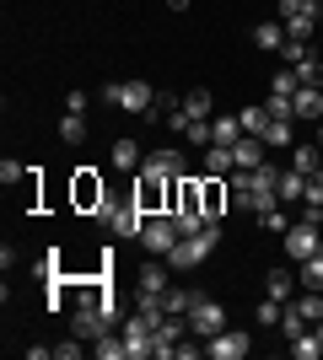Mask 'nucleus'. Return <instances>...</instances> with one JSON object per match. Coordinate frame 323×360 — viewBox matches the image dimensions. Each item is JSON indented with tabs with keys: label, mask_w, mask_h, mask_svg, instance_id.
<instances>
[{
	"label": "nucleus",
	"mask_w": 323,
	"mask_h": 360,
	"mask_svg": "<svg viewBox=\"0 0 323 360\" xmlns=\"http://www.w3.org/2000/svg\"><path fill=\"white\" fill-rule=\"evenodd\" d=\"M215 242H221V221H210L205 231H194V237H178V248L167 253L172 269H200L205 258L215 253Z\"/></svg>",
	"instance_id": "obj_1"
},
{
	"label": "nucleus",
	"mask_w": 323,
	"mask_h": 360,
	"mask_svg": "<svg viewBox=\"0 0 323 360\" xmlns=\"http://www.w3.org/2000/svg\"><path fill=\"white\" fill-rule=\"evenodd\" d=\"M178 237H184V231H178V221H172L167 210H162V215H146V226H140V248H146L151 258H167L172 248H178Z\"/></svg>",
	"instance_id": "obj_2"
},
{
	"label": "nucleus",
	"mask_w": 323,
	"mask_h": 360,
	"mask_svg": "<svg viewBox=\"0 0 323 360\" xmlns=\"http://www.w3.org/2000/svg\"><path fill=\"white\" fill-rule=\"evenodd\" d=\"M97 221H103L113 237H140V226H146V210H140L135 199H129V205H113V199H103V205H97Z\"/></svg>",
	"instance_id": "obj_3"
},
{
	"label": "nucleus",
	"mask_w": 323,
	"mask_h": 360,
	"mask_svg": "<svg viewBox=\"0 0 323 360\" xmlns=\"http://www.w3.org/2000/svg\"><path fill=\"white\" fill-rule=\"evenodd\" d=\"M167 183H172V178H156V172H146V167H140L135 194H129V199H135L146 215H162V210H167Z\"/></svg>",
	"instance_id": "obj_4"
},
{
	"label": "nucleus",
	"mask_w": 323,
	"mask_h": 360,
	"mask_svg": "<svg viewBox=\"0 0 323 360\" xmlns=\"http://www.w3.org/2000/svg\"><path fill=\"white\" fill-rule=\"evenodd\" d=\"M318 242H323V226L312 221V215H302V221L286 226V253H291V258H312V253H318Z\"/></svg>",
	"instance_id": "obj_5"
},
{
	"label": "nucleus",
	"mask_w": 323,
	"mask_h": 360,
	"mask_svg": "<svg viewBox=\"0 0 323 360\" xmlns=\"http://www.w3.org/2000/svg\"><path fill=\"white\" fill-rule=\"evenodd\" d=\"M124 349H129V360H146V355H156V323H146V317H129L124 323Z\"/></svg>",
	"instance_id": "obj_6"
},
{
	"label": "nucleus",
	"mask_w": 323,
	"mask_h": 360,
	"mask_svg": "<svg viewBox=\"0 0 323 360\" xmlns=\"http://www.w3.org/2000/svg\"><path fill=\"white\" fill-rule=\"evenodd\" d=\"M248 349H253V339H248V333H237V328H221V333H210V339H205V355H210V360H243Z\"/></svg>",
	"instance_id": "obj_7"
},
{
	"label": "nucleus",
	"mask_w": 323,
	"mask_h": 360,
	"mask_svg": "<svg viewBox=\"0 0 323 360\" xmlns=\"http://www.w3.org/2000/svg\"><path fill=\"white\" fill-rule=\"evenodd\" d=\"M140 167H146V172H156V178H184V172H189V150H178V146L151 150Z\"/></svg>",
	"instance_id": "obj_8"
},
{
	"label": "nucleus",
	"mask_w": 323,
	"mask_h": 360,
	"mask_svg": "<svg viewBox=\"0 0 323 360\" xmlns=\"http://www.w3.org/2000/svg\"><path fill=\"white\" fill-rule=\"evenodd\" d=\"M189 328L200 333V339H210V333H221V328H227V312H221V301H210V296H205L200 307L189 312Z\"/></svg>",
	"instance_id": "obj_9"
},
{
	"label": "nucleus",
	"mask_w": 323,
	"mask_h": 360,
	"mask_svg": "<svg viewBox=\"0 0 323 360\" xmlns=\"http://www.w3.org/2000/svg\"><path fill=\"white\" fill-rule=\"evenodd\" d=\"M70 194H76V210H97V205H103V178H97L92 167H81L76 172V188H70Z\"/></svg>",
	"instance_id": "obj_10"
},
{
	"label": "nucleus",
	"mask_w": 323,
	"mask_h": 360,
	"mask_svg": "<svg viewBox=\"0 0 323 360\" xmlns=\"http://www.w3.org/2000/svg\"><path fill=\"white\" fill-rule=\"evenodd\" d=\"M291 113H296L302 124H318V119H323V86H296Z\"/></svg>",
	"instance_id": "obj_11"
},
{
	"label": "nucleus",
	"mask_w": 323,
	"mask_h": 360,
	"mask_svg": "<svg viewBox=\"0 0 323 360\" xmlns=\"http://www.w3.org/2000/svg\"><path fill=\"white\" fill-rule=\"evenodd\" d=\"M205 301V290H184V285H167L162 290V312H172V317H189L194 307Z\"/></svg>",
	"instance_id": "obj_12"
},
{
	"label": "nucleus",
	"mask_w": 323,
	"mask_h": 360,
	"mask_svg": "<svg viewBox=\"0 0 323 360\" xmlns=\"http://www.w3.org/2000/svg\"><path fill=\"white\" fill-rule=\"evenodd\" d=\"M184 323H189V317H162V323H156V355H178V339H184Z\"/></svg>",
	"instance_id": "obj_13"
},
{
	"label": "nucleus",
	"mask_w": 323,
	"mask_h": 360,
	"mask_svg": "<svg viewBox=\"0 0 323 360\" xmlns=\"http://www.w3.org/2000/svg\"><path fill=\"white\" fill-rule=\"evenodd\" d=\"M167 258H156V264H140V274H135V290H146V296H162L167 290Z\"/></svg>",
	"instance_id": "obj_14"
},
{
	"label": "nucleus",
	"mask_w": 323,
	"mask_h": 360,
	"mask_svg": "<svg viewBox=\"0 0 323 360\" xmlns=\"http://www.w3.org/2000/svg\"><path fill=\"white\" fill-rule=\"evenodd\" d=\"M124 113H140V119H146V113H151V108H156V91L151 86H146V81H124Z\"/></svg>",
	"instance_id": "obj_15"
},
{
	"label": "nucleus",
	"mask_w": 323,
	"mask_h": 360,
	"mask_svg": "<svg viewBox=\"0 0 323 360\" xmlns=\"http://www.w3.org/2000/svg\"><path fill=\"white\" fill-rule=\"evenodd\" d=\"M227 188H232L227 178H205L200 183V199H205V215H210V221H221V210H227Z\"/></svg>",
	"instance_id": "obj_16"
},
{
	"label": "nucleus",
	"mask_w": 323,
	"mask_h": 360,
	"mask_svg": "<svg viewBox=\"0 0 323 360\" xmlns=\"http://www.w3.org/2000/svg\"><path fill=\"white\" fill-rule=\"evenodd\" d=\"M302 188H308V172H296V167H280V172H275V194H280V205L302 199Z\"/></svg>",
	"instance_id": "obj_17"
},
{
	"label": "nucleus",
	"mask_w": 323,
	"mask_h": 360,
	"mask_svg": "<svg viewBox=\"0 0 323 360\" xmlns=\"http://www.w3.org/2000/svg\"><path fill=\"white\" fill-rule=\"evenodd\" d=\"M253 44L259 49H270V54H280V49H286V22H259V27H253Z\"/></svg>",
	"instance_id": "obj_18"
},
{
	"label": "nucleus",
	"mask_w": 323,
	"mask_h": 360,
	"mask_svg": "<svg viewBox=\"0 0 323 360\" xmlns=\"http://www.w3.org/2000/svg\"><path fill=\"white\" fill-rule=\"evenodd\" d=\"M232 146H205V178H232Z\"/></svg>",
	"instance_id": "obj_19"
},
{
	"label": "nucleus",
	"mask_w": 323,
	"mask_h": 360,
	"mask_svg": "<svg viewBox=\"0 0 323 360\" xmlns=\"http://www.w3.org/2000/svg\"><path fill=\"white\" fill-rule=\"evenodd\" d=\"M232 162H237V167H264V140L259 135H243L237 146H232Z\"/></svg>",
	"instance_id": "obj_20"
},
{
	"label": "nucleus",
	"mask_w": 323,
	"mask_h": 360,
	"mask_svg": "<svg viewBox=\"0 0 323 360\" xmlns=\"http://www.w3.org/2000/svg\"><path fill=\"white\" fill-rule=\"evenodd\" d=\"M108 156H113V167H119V172H140V162H146L135 140H113V150H108Z\"/></svg>",
	"instance_id": "obj_21"
},
{
	"label": "nucleus",
	"mask_w": 323,
	"mask_h": 360,
	"mask_svg": "<svg viewBox=\"0 0 323 360\" xmlns=\"http://www.w3.org/2000/svg\"><path fill=\"white\" fill-rule=\"evenodd\" d=\"M210 135H215V146H237V140H243L248 129H243V119L221 113V119H210Z\"/></svg>",
	"instance_id": "obj_22"
},
{
	"label": "nucleus",
	"mask_w": 323,
	"mask_h": 360,
	"mask_svg": "<svg viewBox=\"0 0 323 360\" xmlns=\"http://www.w3.org/2000/svg\"><path fill=\"white\" fill-rule=\"evenodd\" d=\"M291 167L312 178V172L323 167V146H318V140H312V146H296V150H291Z\"/></svg>",
	"instance_id": "obj_23"
},
{
	"label": "nucleus",
	"mask_w": 323,
	"mask_h": 360,
	"mask_svg": "<svg viewBox=\"0 0 323 360\" xmlns=\"http://www.w3.org/2000/svg\"><path fill=\"white\" fill-rule=\"evenodd\" d=\"M291 290H296V274H291V269H270V280H264V296L286 301Z\"/></svg>",
	"instance_id": "obj_24"
},
{
	"label": "nucleus",
	"mask_w": 323,
	"mask_h": 360,
	"mask_svg": "<svg viewBox=\"0 0 323 360\" xmlns=\"http://www.w3.org/2000/svg\"><path fill=\"white\" fill-rule=\"evenodd\" d=\"M291 70H296V81H302V86H323V60H318V54H302Z\"/></svg>",
	"instance_id": "obj_25"
},
{
	"label": "nucleus",
	"mask_w": 323,
	"mask_h": 360,
	"mask_svg": "<svg viewBox=\"0 0 323 360\" xmlns=\"http://www.w3.org/2000/svg\"><path fill=\"white\" fill-rule=\"evenodd\" d=\"M291 355H296V360H318V355H323V339H318V328L296 333V339H291Z\"/></svg>",
	"instance_id": "obj_26"
},
{
	"label": "nucleus",
	"mask_w": 323,
	"mask_h": 360,
	"mask_svg": "<svg viewBox=\"0 0 323 360\" xmlns=\"http://www.w3.org/2000/svg\"><path fill=\"white\" fill-rule=\"evenodd\" d=\"M60 140L65 146H81V140H87V113H65L60 119Z\"/></svg>",
	"instance_id": "obj_27"
},
{
	"label": "nucleus",
	"mask_w": 323,
	"mask_h": 360,
	"mask_svg": "<svg viewBox=\"0 0 323 360\" xmlns=\"http://www.w3.org/2000/svg\"><path fill=\"white\" fill-rule=\"evenodd\" d=\"M291 307H296V312H302V317H308L312 328H318V323H323V290H302V301H291Z\"/></svg>",
	"instance_id": "obj_28"
},
{
	"label": "nucleus",
	"mask_w": 323,
	"mask_h": 360,
	"mask_svg": "<svg viewBox=\"0 0 323 360\" xmlns=\"http://www.w3.org/2000/svg\"><path fill=\"white\" fill-rule=\"evenodd\" d=\"M312 22H323V16H291L286 22V44H312Z\"/></svg>",
	"instance_id": "obj_29"
},
{
	"label": "nucleus",
	"mask_w": 323,
	"mask_h": 360,
	"mask_svg": "<svg viewBox=\"0 0 323 360\" xmlns=\"http://www.w3.org/2000/svg\"><path fill=\"white\" fill-rule=\"evenodd\" d=\"M210 91H205V86H194V91H189V97H184V113H189V119H210Z\"/></svg>",
	"instance_id": "obj_30"
},
{
	"label": "nucleus",
	"mask_w": 323,
	"mask_h": 360,
	"mask_svg": "<svg viewBox=\"0 0 323 360\" xmlns=\"http://www.w3.org/2000/svg\"><path fill=\"white\" fill-rule=\"evenodd\" d=\"M237 119H243V129H248V135H259L264 140V129H270V108H243V113H237Z\"/></svg>",
	"instance_id": "obj_31"
},
{
	"label": "nucleus",
	"mask_w": 323,
	"mask_h": 360,
	"mask_svg": "<svg viewBox=\"0 0 323 360\" xmlns=\"http://www.w3.org/2000/svg\"><path fill=\"white\" fill-rule=\"evenodd\" d=\"M291 129H296V119H270V129H264V146H291Z\"/></svg>",
	"instance_id": "obj_32"
},
{
	"label": "nucleus",
	"mask_w": 323,
	"mask_h": 360,
	"mask_svg": "<svg viewBox=\"0 0 323 360\" xmlns=\"http://www.w3.org/2000/svg\"><path fill=\"white\" fill-rule=\"evenodd\" d=\"M184 146H215L210 119H189V124H184Z\"/></svg>",
	"instance_id": "obj_33"
},
{
	"label": "nucleus",
	"mask_w": 323,
	"mask_h": 360,
	"mask_svg": "<svg viewBox=\"0 0 323 360\" xmlns=\"http://www.w3.org/2000/svg\"><path fill=\"white\" fill-rule=\"evenodd\" d=\"M97 360H129L124 339H113V333H97Z\"/></svg>",
	"instance_id": "obj_34"
},
{
	"label": "nucleus",
	"mask_w": 323,
	"mask_h": 360,
	"mask_svg": "<svg viewBox=\"0 0 323 360\" xmlns=\"http://www.w3.org/2000/svg\"><path fill=\"white\" fill-rule=\"evenodd\" d=\"M302 290H323V258H302Z\"/></svg>",
	"instance_id": "obj_35"
},
{
	"label": "nucleus",
	"mask_w": 323,
	"mask_h": 360,
	"mask_svg": "<svg viewBox=\"0 0 323 360\" xmlns=\"http://www.w3.org/2000/svg\"><path fill=\"white\" fill-rule=\"evenodd\" d=\"M302 205H308V215L323 210V172H312V178H308V188H302Z\"/></svg>",
	"instance_id": "obj_36"
},
{
	"label": "nucleus",
	"mask_w": 323,
	"mask_h": 360,
	"mask_svg": "<svg viewBox=\"0 0 323 360\" xmlns=\"http://www.w3.org/2000/svg\"><path fill=\"white\" fill-rule=\"evenodd\" d=\"M291 16H323L318 0H280V22H291Z\"/></svg>",
	"instance_id": "obj_37"
},
{
	"label": "nucleus",
	"mask_w": 323,
	"mask_h": 360,
	"mask_svg": "<svg viewBox=\"0 0 323 360\" xmlns=\"http://www.w3.org/2000/svg\"><path fill=\"white\" fill-rule=\"evenodd\" d=\"M312 323L302 312H296V307H286V312H280V333H286V339H296V333H308Z\"/></svg>",
	"instance_id": "obj_38"
},
{
	"label": "nucleus",
	"mask_w": 323,
	"mask_h": 360,
	"mask_svg": "<svg viewBox=\"0 0 323 360\" xmlns=\"http://www.w3.org/2000/svg\"><path fill=\"white\" fill-rule=\"evenodd\" d=\"M280 312H286V307H280L275 296H264V301H259V323H264V328H280Z\"/></svg>",
	"instance_id": "obj_39"
},
{
	"label": "nucleus",
	"mask_w": 323,
	"mask_h": 360,
	"mask_svg": "<svg viewBox=\"0 0 323 360\" xmlns=\"http://www.w3.org/2000/svg\"><path fill=\"white\" fill-rule=\"evenodd\" d=\"M296 86H302V81H296V70H280L275 81H270V91H275V97H296Z\"/></svg>",
	"instance_id": "obj_40"
},
{
	"label": "nucleus",
	"mask_w": 323,
	"mask_h": 360,
	"mask_svg": "<svg viewBox=\"0 0 323 360\" xmlns=\"http://www.w3.org/2000/svg\"><path fill=\"white\" fill-rule=\"evenodd\" d=\"M253 221H259L264 231H280V237H286V226H291V221H286V205H280V210H270V215H253Z\"/></svg>",
	"instance_id": "obj_41"
},
{
	"label": "nucleus",
	"mask_w": 323,
	"mask_h": 360,
	"mask_svg": "<svg viewBox=\"0 0 323 360\" xmlns=\"http://www.w3.org/2000/svg\"><path fill=\"white\" fill-rule=\"evenodd\" d=\"M264 108H270V119H296V113H291V97H275V91H270V103H264Z\"/></svg>",
	"instance_id": "obj_42"
},
{
	"label": "nucleus",
	"mask_w": 323,
	"mask_h": 360,
	"mask_svg": "<svg viewBox=\"0 0 323 360\" xmlns=\"http://www.w3.org/2000/svg\"><path fill=\"white\" fill-rule=\"evenodd\" d=\"M16 178H27V167H22V162H11V156H6V162H0V183H6V188H11Z\"/></svg>",
	"instance_id": "obj_43"
},
{
	"label": "nucleus",
	"mask_w": 323,
	"mask_h": 360,
	"mask_svg": "<svg viewBox=\"0 0 323 360\" xmlns=\"http://www.w3.org/2000/svg\"><path fill=\"white\" fill-rule=\"evenodd\" d=\"M97 97H103L108 108H119V103H124V81H108V86H97Z\"/></svg>",
	"instance_id": "obj_44"
},
{
	"label": "nucleus",
	"mask_w": 323,
	"mask_h": 360,
	"mask_svg": "<svg viewBox=\"0 0 323 360\" xmlns=\"http://www.w3.org/2000/svg\"><path fill=\"white\" fill-rule=\"evenodd\" d=\"M54 355H60V360H76L81 355V333H76V339H65V345H54Z\"/></svg>",
	"instance_id": "obj_45"
},
{
	"label": "nucleus",
	"mask_w": 323,
	"mask_h": 360,
	"mask_svg": "<svg viewBox=\"0 0 323 360\" xmlns=\"http://www.w3.org/2000/svg\"><path fill=\"white\" fill-rule=\"evenodd\" d=\"M87 103H92L87 91H70V97H65V108H70V113H87Z\"/></svg>",
	"instance_id": "obj_46"
},
{
	"label": "nucleus",
	"mask_w": 323,
	"mask_h": 360,
	"mask_svg": "<svg viewBox=\"0 0 323 360\" xmlns=\"http://www.w3.org/2000/svg\"><path fill=\"white\" fill-rule=\"evenodd\" d=\"M54 258V253H49ZM49 258H38V264H32V280H54V264H49Z\"/></svg>",
	"instance_id": "obj_47"
},
{
	"label": "nucleus",
	"mask_w": 323,
	"mask_h": 360,
	"mask_svg": "<svg viewBox=\"0 0 323 360\" xmlns=\"http://www.w3.org/2000/svg\"><path fill=\"white\" fill-rule=\"evenodd\" d=\"M312 140H318V146H323V119H318V124H312Z\"/></svg>",
	"instance_id": "obj_48"
},
{
	"label": "nucleus",
	"mask_w": 323,
	"mask_h": 360,
	"mask_svg": "<svg viewBox=\"0 0 323 360\" xmlns=\"http://www.w3.org/2000/svg\"><path fill=\"white\" fill-rule=\"evenodd\" d=\"M167 6H172V11H189V0H167Z\"/></svg>",
	"instance_id": "obj_49"
},
{
	"label": "nucleus",
	"mask_w": 323,
	"mask_h": 360,
	"mask_svg": "<svg viewBox=\"0 0 323 360\" xmlns=\"http://www.w3.org/2000/svg\"><path fill=\"white\" fill-rule=\"evenodd\" d=\"M312 221H318V226H323V210H318V215H312Z\"/></svg>",
	"instance_id": "obj_50"
},
{
	"label": "nucleus",
	"mask_w": 323,
	"mask_h": 360,
	"mask_svg": "<svg viewBox=\"0 0 323 360\" xmlns=\"http://www.w3.org/2000/svg\"><path fill=\"white\" fill-rule=\"evenodd\" d=\"M318 339H323V323H318Z\"/></svg>",
	"instance_id": "obj_51"
},
{
	"label": "nucleus",
	"mask_w": 323,
	"mask_h": 360,
	"mask_svg": "<svg viewBox=\"0 0 323 360\" xmlns=\"http://www.w3.org/2000/svg\"><path fill=\"white\" fill-rule=\"evenodd\" d=\"M318 172H323V167H318Z\"/></svg>",
	"instance_id": "obj_52"
}]
</instances>
